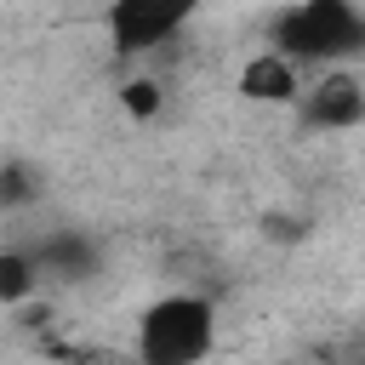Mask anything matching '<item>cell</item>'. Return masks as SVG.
Returning a JSON list of instances; mask_svg holds the SVG:
<instances>
[{
    "instance_id": "cell-1",
    "label": "cell",
    "mask_w": 365,
    "mask_h": 365,
    "mask_svg": "<svg viewBox=\"0 0 365 365\" xmlns=\"http://www.w3.org/2000/svg\"><path fill=\"white\" fill-rule=\"evenodd\" d=\"M268 46L297 68H342L348 57H365V11L354 0H291L274 17Z\"/></svg>"
},
{
    "instance_id": "cell-2",
    "label": "cell",
    "mask_w": 365,
    "mask_h": 365,
    "mask_svg": "<svg viewBox=\"0 0 365 365\" xmlns=\"http://www.w3.org/2000/svg\"><path fill=\"white\" fill-rule=\"evenodd\" d=\"M137 365H200L217 348V308L200 291H171L154 297L137 314Z\"/></svg>"
},
{
    "instance_id": "cell-3",
    "label": "cell",
    "mask_w": 365,
    "mask_h": 365,
    "mask_svg": "<svg viewBox=\"0 0 365 365\" xmlns=\"http://www.w3.org/2000/svg\"><path fill=\"white\" fill-rule=\"evenodd\" d=\"M205 0H108V46L120 57H143L165 46Z\"/></svg>"
},
{
    "instance_id": "cell-4",
    "label": "cell",
    "mask_w": 365,
    "mask_h": 365,
    "mask_svg": "<svg viewBox=\"0 0 365 365\" xmlns=\"http://www.w3.org/2000/svg\"><path fill=\"white\" fill-rule=\"evenodd\" d=\"M297 114L314 131H354L365 125V80L348 68H319V80L297 97Z\"/></svg>"
},
{
    "instance_id": "cell-5",
    "label": "cell",
    "mask_w": 365,
    "mask_h": 365,
    "mask_svg": "<svg viewBox=\"0 0 365 365\" xmlns=\"http://www.w3.org/2000/svg\"><path fill=\"white\" fill-rule=\"evenodd\" d=\"M240 97H251V103H297L302 97V68L268 46L240 68Z\"/></svg>"
},
{
    "instance_id": "cell-6",
    "label": "cell",
    "mask_w": 365,
    "mask_h": 365,
    "mask_svg": "<svg viewBox=\"0 0 365 365\" xmlns=\"http://www.w3.org/2000/svg\"><path fill=\"white\" fill-rule=\"evenodd\" d=\"M40 268H51V274H63V279H80L91 262H97V251L86 245V240H74V234H51L46 245H40V257H34Z\"/></svg>"
},
{
    "instance_id": "cell-7",
    "label": "cell",
    "mask_w": 365,
    "mask_h": 365,
    "mask_svg": "<svg viewBox=\"0 0 365 365\" xmlns=\"http://www.w3.org/2000/svg\"><path fill=\"white\" fill-rule=\"evenodd\" d=\"M40 285V262L23 251H0V302H29Z\"/></svg>"
},
{
    "instance_id": "cell-8",
    "label": "cell",
    "mask_w": 365,
    "mask_h": 365,
    "mask_svg": "<svg viewBox=\"0 0 365 365\" xmlns=\"http://www.w3.org/2000/svg\"><path fill=\"white\" fill-rule=\"evenodd\" d=\"M34 194H40V182H34V171H29L23 160L0 165V205H29Z\"/></svg>"
},
{
    "instance_id": "cell-9",
    "label": "cell",
    "mask_w": 365,
    "mask_h": 365,
    "mask_svg": "<svg viewBox=\"0 0 365 365\" xmlns=\"http://www.w3.org/2000/svg\"><path fill=\"white\" fill-rule=\"evenodd\" d=\"M120 103H125V114L154 120V114H160V86H154V80H125V86H120Z\"/></svg>"
},
{
    "instance_id": "cell-10",
    "label": "cell",
    "mask_w": 365,
    "mask_h": 365,
    "mask_svg": "<svg viewBox=\"0 0 365 365\" xmlns=\"http://www.w3.org/2000/svg\"><path fill=\"white\" fill-rule=\"evenodd\" d=\"M354 365H365V359H354Z\"/></svg>"
}]
</instances>
